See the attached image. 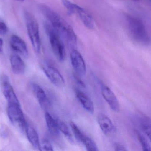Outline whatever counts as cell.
<instances>
[{
    "label": "cell",
    "mask_w": 151,
    "mask_h": 151,
    "mask_svg": "<svg viewBox=\"0 0 151 151\" xmlns=\"http://www.w3.org/2000/svg\"><path fill=\"white\" fill-rule=\"evenodd\" d=\"M40 10L47 18L50 24L61 37H63L69 45H74L77 41V36L74 30L59 14L45 5L40 6Z\"/></svg>",
    "instance_id": "obj_1"
},
{
    "label": "cell",
    "mask_w": 151,
    "mask_h": 151,
    "mask_svg": "<svg viewBox=\"0 0 151 151\" xmlns=\"http://www.w3.org/2000/svg\"><path fill=\"white\" fill-rule=\"evenodd\" d=\"M128 32L132 40L138 44L148 45L150 37L143 22L137 17L131 15L125 17Z\"/></svg>",
    "instance_id": "obj_2"
},
{
    "label": "cell",
    "mask_w": 151,
    "mask_h": 151,
    "mask_svg": "<svg viewBox=\"0 0 151 151\" xmlns=\"http://www.w3.org/2000/svg\"><path fill=\"white\" fill-rule=\"evenodd\" d=\"M44 28L55 55L58 60L63 61L65 59L66 52L60 36L50 24L45 23Z\"/></svg>",
    "instance_id": "obj_3"
},
{
    "label": "cell",
    "mask_w": 151,
    "mask_h": 151,
    "mask_svg": "<svg viewBox=\"0 0 151 151\" xmlns=\"http://www.w3.org/2000/svg\"><path fill=\"white\" fill-rule=\"evenodd\" d=\"M24 17L28 35L34 51L37 53L40 52L41 43L39 24L36 18L27 11L24 12Z\"/></svg>",
    "instance_id": "obj_4"
},
{
    "label": "cell",
    "mask_w": 151,
    "mask_h": 151,
    "mask_svg": "<svg viewBox=\"0 0 151 151\" xmlns=\"http://www.w3.org/2000/svg\"><path fill=\"white\" fill-rule=\"evenodd\" d=\"M62 3L69 13L76 14L79 17L84 25L90 29L94 27V21L92 16L87 10L69 0H61Z\"/></svg>",
    "instance_id": "obj_5"
},
{
    "label": "cell",
    "mask_w": 151,
    "mask_h": 151,
    "mask_svg": "<svg viewBox=\"0 0 151 151\" xmlns=\"http://www.w3.org/2000/svg\"><path fill=\"white\" fill-rule=\"evenodd\" d=\"M7 114L12 124L22 132H25L27 124L21 105H8Z\"/></svg>",
    "instance_id": "obj_6"
},
{
    "label": "cell",
    "mask_w": 151,
    "mask_h": 151,
    "mask_svg": "<svg viewBox=\"0 0 151 151\" xmlns=\"http://www.w3.org/2000/svg\"><path fill=\"white\" fill-rule=\"evenodd\" d=\"M70 60L72 67L79 76H83L86 73V66L84 60L80 53L73 49L70 53Z\"/></svg>",
    "instance_id": "obj_7"
},
{
    "label": "cell",
    "mask_w": 151,
    "mask_h": 151,
    "mask_svg": "<svg viewBox=\"0 0 151 151\" xmlns=\"http://www.w3.org/2000/svg\"><path fill=\"white\" fill-rule=\"evenodd\" d=\"M43 70L47 78L55 86L63 87L65 85V80L58 70L51 66H47L43 68Z\"/></svg>",
    "instance_id": "obj_8"
},
{
    "label": "cell",
    "mask_w": 151,
    "mask_h": 151,
    "mask_svg": "<svg viewBox=\"0 0 151 151\" xmlns=\"http://www.w3.org/2000/svg\"><path fill=\"white\" fill-rule=\"evenodd\" d=\"M101 94L104 99L107 102L111 109L115 112L120 110V104L114 93L109 87L103 86L101 87Z\"/></svg>",
    "instance_id": "obj_9"
},
{
    "label": "cell",
    "mask_w": 151,
    "mask_h": 151,
    "mask_svg": "<svg viewBox=\"0 0 151 151\" xmlns=\"http://www.w3.org/2000/svg\"><path fill=\"white\" fill-rule=\"evenodd\" d=\"M2 92L8 102V105H20L19 100L10 83L4 79L2 83Z\"/></svg>",
    "instance_id": "obj_10"
},
{
    "label": "cell",
    "mask_w": 151,
    "mask_h": 151,
    "mask_svg": "<svg viewBox=\"0 0 151 151\" xmlns=\"http://www.w3.org/2000/svg\"><path fill=\"white\" fill-rule=\"evenodd\" d=\"M10 45L13 50L24 57H28L29 52L26 43L20 37L17 35H12L10 37Z\"/></svg>",
    "instance_id": "obj_11"
},
{
    "label": "cell",
    "mask_w": 151,
    "mask_h": 151,
    "mask_svg": "<svg viewBox=\"0 0 151 151\" xmlns=\"http://www.w3.org/2000/svg\"><path fill=\"white\" fill-rule=\"evenodd\" d=\"M98 122L103 133L110 135L114 131V124L109 117L104 114H100L98 116Z\"/></svg>",
    "instance_id": "obj_12"
},
{
    "label": "cell",
    "mask_w": 151,
    "mask_h": 151,
    "mask_svg": "<svg viewBox=\"0 0 151 151\" xmlns=\"http://www.w3.org/2000/svg\"><path fill=\"white\" fill-rule=\"evenodd\" d=\"M11 69L14 74L22 75L25 70V65L22 59L19 55H14L10 57Z\"/></svg>",
    "instance_id": "obj_13"
},
{
    "label": "cell",
    "mask_w": 151,
    "mask_h": 151,
    "mask_svg": "<svg viewBox=\"0 0 151 151\" xmlns=\"http://www.w3.org/2000/svg\"><path fill=\"white\" fill-rule=\"evenodd\" d=\"M76 95L83 107L90 114H93L94 111V104L91 99L79 90H76Z\"/></svg>",
    "instance_id": "obj_14"
},
{
    "label": "cell",
    "mask_w": 151,
    "mask_h": 151,
    "mask_svg": "<svg viewBox=\"0 0 151 151\" xmlns=\"http://www.w3.org/2000/svg\"><path fill=\"white\" fill-rule=\"evenodd\" d=\"M32 91L39 103L43 108L47 107L49 104V101L44 90L38 85L33 84Z\"/></svg>",
    "instance_id": "obj_15"
},
{
    "label": "cell",
    "mask_w": 151,
    "mask_h": 151,
    "mask_svg": "<svg viewBox=\"0 0 151 151\" xmlns=\"http://www.w3.org/2000/svg\"><path fill=\"white\" fill-rule=\"evenodd\" d=\"M25 132L28 140L32 146L35 149L40 150V142L37 131L32 126L27 124Z\"/></svg>",
    "instance_id": "obj_16"
},
{
    "label": "cell",
    "mask_w": 151,
    "mask_h": 151,
    "mask_svg": "<svg viewBox=\"0 0 151 151\" xmlns=\"http://www.w3.org/2000/svg\"><path fill=\"white\" fill-rule=\"evenodd\" d=\"M45 121L47 126L49 132L54 136H58L60 133L56 120H55L49 113L45 114Z\"/></svg>",
    "instance_id": "obj_17"
},
{
    "label": "cell",
    "mask_w": 151,
    "mask_h": 151,
    "mask_svg": "<svg viewBox=\"0 0 151 151\" xmlns=\"http://www.w3.org/2000/svg\"><path fill=\"white\" fill-rule=\"evenodd\" d=\"M56 122H57L60 131L61 132L65 135V137L67 138L70 142L72 143L73 142V137L68 125L64 122L61 120H57Z\"/></svg>",
    "instance_id": "obj_18"
},
{
    "label": "cell",
    "mask_w": 151,
    "mask_h": 151,
    "mask_svg": "<svg viewBox=\"0 0 151 151\" xmlns=\"http://www.w3.org/2000/svg\"><path fill=\"white\" fill-rule=\"evenodd\" d=\"M70 125L76 139L79 142L83 143L86 136L82 132L75 123L72 122H70Z\"/></svg>",
    "instance_id": "obj_19"
},
{
    "label": "cell",
    "mask_w": 151,
    "mask_h": 151,
    "mask_svg": "<svg viewBox=\"0 0 151 151\" xmlns=\"http://www.w3.org/2000/svg\"><path fill=\"white\" fill-rule=\"evenodd\" d=\"M83 144L84 145L87 151H98V146L95 142L89 137L86 136Z\"/></svg>",
    "instance_id": "obj_20"
},
{
    "label": "cell",
    "mask_w": 151,
    "mask_h": 151,
    "mask_svg": "<svg viewBox=\"0 0 151 151\" xmlns=\"http://www.w3.org/2000/svg\"><path fill=\"white\" fill-rule=\"evenodd\" d=\"M141 127L143 132L150 139L151 138V125L150 121L147 118H143L141 122Z\"/></svg>",
    "instance_id": "obj_21"
},
{
    "label": "cell",
    "mask_w": 151,
    "mask_h": 151,
    "mask_svg": "<svg viewBox=\"0 0 151 151\" xmlns=\"http://www.w3.org/2000/svg\"><path fill=\"white\" fill-rule=\"evenodd\" d=\"M137 135L139 141L142 146L143 150L144 151H151L150 144L146 138L139 133H138Z\"/></svg>",
    "instance_id": "obj_22"
},
{
    "label": "cell",
    "mask_w": 151,
    "mask_h": 151,
    "mask_svg": "<svg viewBox=\"0 0 151 151\" xmlns=\"http://www.w3.org/2000/svg\"><path fill=\"white\" fill-rule=\"evenodd\" d=\"M40 151H53L52 146L49 140L44 139L40 143Z\"/></svg>",
    "instance_id": "obj_23"
},
{
    "label": "cell",
    "mask_w": 151,
    "mask_h": 151,
    "mask_svg": "<svg viewBox=\"0 0 151 151\" xmlns=\"http://www.w3.org/2000/svg\"><path fill=\"white\" fill-rule=\"evenodd\" d=\"M8 28L5 23L0 22V36H3L7 33Z\"/></svg>",
    "instance_id": "obj_24"
},
{
    "label": "cell",
    "mask_w": 151,
    "mask_h": 151,
    "mask_svg": "<svg viewBox=\"0 0 151 151\" xmlns=\"http://www.w3.org/2000/svg\"><path fill=\"white\" fill-rule=\"evenodd\" d=\"M115 148L116 151H127V149L125 148L122 145H119V144H118V145H116Z\"/></svg>",
    "instance_id": "obj_25"
},
{
    "label": "cell",
    "mask_w": 151,
    "mask_h": 151,
    "mask_svg": "<svg viewBox=\"0 0 151 151\" xmlns=\"http://www.w3.org/2000/svg\"><path fill=\"white\" fill-rule=\"evenodd\" d=\"M75 79H76L77 83L79 85H80L81 87H83V88H85L86 86L83 82L79 78L77 77V76H75Z\"/></svg>",
    "instance_id": "obj_26"
},
{
    "label": "cell",
    "mask_w": 151,
    "mask_h": 151,
    "mask_svg": "<svg viewBox=\"0 0 151 151\" xmlns=\"http://www.w3.org/2000/svg\"><path fill=\"white\" fill-rule=\"evenodd\" d=\"M3 51V40L2 38L0 37V53H2Z\"/></svg>",
    "instance_id": "obj_27"
},
{
    "label": "cell",
    "mask_w": 151,
    "mask_h": 151,
    "mask_svg": "<svg viewBox=\"0 0 151 151\" xmlns=\"http://www.w3.org/2000/svg\"><path fill=\"white\" fill-rule=\"evenodd\" d=\"M16 1H19V2H23L24 1V0H15Z\"/></svg>",
    "instance_id": "obj_28"
},
{
    "label": "cell",
    "mask_w": 151,
    "mask_h": 151,
    "mask_svg": "<svg viewBox=\"0 0 151 151\" xmlns=\"http://www.w3.org/2000/svg\"><path fill=\"white\" fill-rule=\"evenodd\" d=\"M132 1H139V0H132Z\"/></svg>",
    "instance_id": "obj_29"
}]
</instances>
